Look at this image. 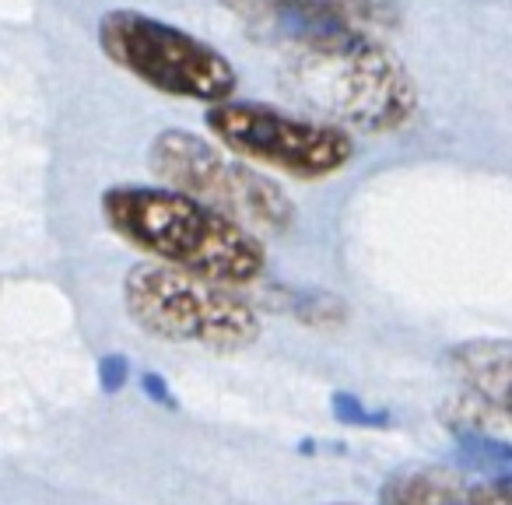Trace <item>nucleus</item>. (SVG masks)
Returning a JSON list of instances; mask_svg holds the SVG:
<instances>
[{"label":"nucleus","mask_w":512,"mask_h":505,"mask_svg":"<svg viewBox=\"0 0 512 505\" xmlns=\"http://www.w3.org/2000/svg\"><path fill=\"white\" fill-rule=\"evenodd\" d=\"M102 218L148 264L228 288L256 285L267 271L256 235L165 186H113L102 193Z\"/></svg>","instance_id":"obj_1"},{"label":"nucleus","mask_w":512,"mask_h":505,"mask_svg":"<svg viewBox=\"0 0 512 505\" xmlns=\"http://www.w3.org/2000/svg\"><path fill=\"white\" fill-rule=\"evenodd\" d=\"M281 88L302 116L344 134H393L418 113V81L379 39L281 50Z\"/></svg>","instance_id":"obj_2"},{"label":"nucleus","mask_w":512,"mask_h":505,"mask_svg":"<svg viewBox=\"0 0 512 505\" xmlns=\"http://www.w3.org/2000/svg\"><path fill=\"white\" fill-rule=\"evenodd\" d=\"M148 169L158 186L211 207L260 242L295 225V204L281 183L193 130H162L148 148Z\"/></svg>","instance_id":"obj_3"},{"label":"nucleus","mask_w":512,"mask_h":505,"mask_svg":"<svg viewBox=\"0 0 512 505\" xmlns=\"http://www.w3.org/2000/svg\"><path fill=\"white\" fill-rule=\"evenodd\" d=\"M123 306L144 334L169 344L239 351L260 337L264 320L239 288L193 278L158 264H137L123 278Z\"/></svg>","instance_id":"obj_4"},{"label":"nucleus","mask_w":512,"mask_h":505,"mask_svg":"<svg viewBox=\"0 0 512 505\" xmlns=\"http://www.w3.org/2000/svg\"><path fill=\"white\" fill-rule=\"evenodd\" d=\"M99 50L113 67L172 99L218 106L239 88L232 60L211 43L141 11H106L99 18Z\"/></svg>","instance_id":"obj_5"},{"label":"nucleus","mask_w":512,"mask_h":505,"mask_svg":"<svg viewBox=\"0 0 512 505\" xmlns=\"http://www.w3.org/2000/svg\"><path fill=\"white\" fill-rule=\"evenodd\" d=\"M211 137L239 162L288 179H327L355 158L351 134L267 102H218L204 116Z\"/></svg>","instance_id":"obj_6"},{"label":"nucleus","mask_w":512,"mask_h":505,"mask_svg":"<svg viewBox=\"0 0 512 505\" xmlns=\"http://www.w3.org/2000/svg\"><path fill=\"white\" fill-rule=\"evenodd\" d=\"M249 39L292 50L327 39H379L404 25L397 0H221Z\"/></svg>","instance_id":"obj_7"},{"label":"nucleus","mask_w":512,"mask_h":505,"mask_svg":"<svg viewBox=\"0 0 512 505\" xmlns=\"http://www.w3.org/2000/svg\"><path fill=\"white\" fill-rule=\"evenodd\" d=\"M509 365V344L488 341V337L456 344L446 355V369L460 383V393L484 400V404L498 407V411H509Z\"/></svg>","instance_id":"obj_8"},{"label":"nucleus","mask_w":512,"mask_h":505,"mask_svg":"<svg viewBox=\"0 0 512 505\" xmlns=\"http://www.w3.org/2000/svg\"><path fill=\"white\" fill-rule=\"evenodd\" d=\"M383 505H470V484L446 467H407L386 481Z\"/></svg>","instance_id":"obj_9"},{"label":"nucleus","mask_w":512,"mask_h":505,"mask_svg":"<svg viewBox=\"0 0 512 505\" xmlns=\"http://www.w3.org/2000/svg\"><path fill=\"white\" fill-rule=\"evenodd\" d=\"M470 505H512L509 484L498 477V481H477L470 484Z\"/></svg>","instance_id":"obj_10"},{"label":"nucleus","mask_w":512,"mask_h":505,"mask_svg":"<svg viewBox=\"0 0 512 505\" xmlns=\"http://www.w3.org/2000/svg\"><path fill=\"white\" fill-rule=\"evenodd\" d=\"M334 505H351V502H334Z\"/></svg>","instance_id":"obj_11"}]
</instances>
